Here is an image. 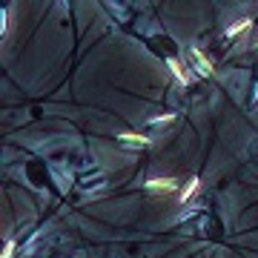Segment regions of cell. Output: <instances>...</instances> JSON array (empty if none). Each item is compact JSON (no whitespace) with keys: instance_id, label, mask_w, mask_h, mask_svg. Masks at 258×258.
<instances>
[{"instance_id":"obj_1","label":"cell","mask_w":258,"mask_h":258,"mask_svg":"<svg viewBox=\"0 0 258 258\" xmlns=\"http://www.w3.org/2000/svg\"><path fill=\"white\" fill-rule=\"evenodd\" d=\"M175 187H178V184H175L172 178H152V181L146 184L149 193H175Z\"/></svg>"},{"instance_id":"obj_2","label":"cell","mask_w":258,"mask_h":258,"mask_svg":"<svg viewBox=\"0 0 258 258\" xmlns=\"http://www.w3.org/2000/svg\"><path fill=\"white\" fill-rule=\"evenodd\" d=\"M118 141L121 144H132V146H149V138L146 135H135V132H121Z\"/></svg>"},{"instance_id":"obj_3","label":"cell","mask_w":258,"mask_h":258,"mask_svg":"<svg viewBox=\"0 0 258 258\" xmlns=\"http://www.w3.org/2000/svg\"><path fill=\"white\" fill-rule=\"evenodd\" d=\"M193 58H195V64H198V72H201V75H212V64H210V58H207L198 46L193 49Z\"/></svg>"},{"instance_id":"obj_4","label":"cell","mask_w":258,"mask_h":258,"mask_svg":"<svg viewBox=\"0 0 258 258\" xmlns=\"http://www.w3.org/2000/svg\"><path fill=\"white\" fill-rule=\"evenodd\" d=\"M198 187H201V178H190V184H187V187L178 193V201H181V204H187V201H190V198L198 193Z\"/></svg>"},{"instance_id":"obj_5","label":"cell","mask_w":258,"mask_h":258,"mask_svg":"<svg viewBox=\"0 0 258 258\" xmlns=\"http://www.w3.org/2000/svg\"><path fill=\"white\" fill-rule=\"evenodd\" d=\"M250 26H253V20H250V17H244V20H238L235 26H229V29H226V37H238L241 32H247Z\"/></svg>"},{"instance_id":"obj_6","label":"cell","mask_w":258,"mask_h":258,"mask_svg":"<svg viewBox=\"0 0 258 258\" xmlns=\"http://www.w3.org/2000/svg\"><path fill=\"white\" fill-rule=\"evenodd\" d=\"M169 69H172V75H175L178 81H187V75H184V69H181V64H178V61H169Z\"/></svg>"},{"instance_id":"obj_7","label":"cell","mask_w":258,"mask_h":258,"mask_svg":"<svg viewBox=\"0 0 258 258\" xmlns=\"http://www.w3.org/2000/svg\"><path fill=\"white\" fill-rule=\"evenodd\" d=\"M172 118H175V115H163V118H155L152 124H166V121H172Z\"/></svg>"},{"instance_id":"obj_8","label":"cell","mask_w":258,"mask_h":258,"mask_svg":"<svg viewBox=\"0 0 258 258\" xmlns=\"http://www.w3.org/2000/svg\"><path fill=\"white\" fill-rule=\"evenodd\" d=\"M12 247H15V244H9V247H6V256H3V258H12Z\"/></svg>"}]
</instances>
